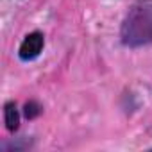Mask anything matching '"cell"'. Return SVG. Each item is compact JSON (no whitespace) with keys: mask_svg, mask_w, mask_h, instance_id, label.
<instances>
[{"mask_svg":"<svg viewBox=\"0 0 152 152\" xmlns=\"http://www.w3.org/2000/svg\"><path fill=\"white\" fill-rule=\"evenodd\" d=\"M120 38L125 47L138 48L152 43V0H138L127 11Z\"/></svg>","mask_w":152,"mask_h":152,"instance_id":"1","label":"cell"},{"mask_svg":"<svg viewBox=\"0 0 152 152\" xmlns=\"http://www.w3.org/2000/svg\"><path fill=\"white\" fill-rule=\"evenodd\" d=\"M4 122H6L7 131H11V132L18 131V127H20V113H18L15 102L6 104V107H4Z\"/></svg>","mask_w":152,"mask_h":152,"instance_id":"3","label":"cell"},{"mask_svg":"<svg viewBox=\"0 0 152 152\" xmlns=\"http://www.w3.org/2000/svg\"><path fill=\"white\" fill-rule=\"evenodd\" d=\"M39 113H41V107H39V104H38V102L31 100V102H27V104H25V116H27L29 120L36 118Z\"/></svg>","mask_w":152,"mask_h":152,"instance_id":"4","label":"cell"},{"mask_svg":"<svg viewBox=\"0 0 152 152\" xmlns=\"http://www.w3.org/2000/svg\"><path fill=\"white\" fill-rule=\"evenodd\" d=\"M43 47H45V36L41 32L34 31V32L27 34L25 39L22 41V45L18 48V56L22 61H32L41 54Z\"/></svg>","mask_w":152,"mask_h":152,"instance_id":"2","label":"cell"}]
</instances>
